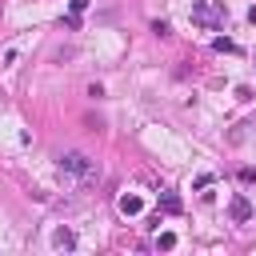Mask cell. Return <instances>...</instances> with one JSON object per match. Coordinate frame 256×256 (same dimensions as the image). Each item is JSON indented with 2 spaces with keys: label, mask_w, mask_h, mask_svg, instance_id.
<instances>
[{
  "label": "cell",
  "mask_w": 256,
  "mask_h": 256,
  "mask_svg": "<svg viewBox=\"0 0 256 256\" xmlns=\"http://www.w3.org/2000/svg\"><path fill=\"white\" fill-rule=\"evenodd\" d=\"M220 16H224V12H220V8H208L204 0H196V4H192V20H196V24H204V28H216V24H220Z\"/></svg>",
  "instance_id": "2"
},
{
  "label": "cell",
  "mask_w": 256,
  "mask_h": 256,
  "mask_svg": "<svg viewBox=\"0 0 256 256\" xmlns=\"http://www.w3.org/2000/svg\"><path fill=\"white\" fill-rule=\"evenodd\" d=\"M160 208H164V212H172V216H176V212H180V208H184V204H180V196H176V192H164V196H160Z\"/></svg>",
  "instance_id": "5"
},
{
  "label": "cell",
  "mask_w": 256,
  "mask_h": 256,
  "mask_svg": "<svg viewBox=\"0 0 256 256\" xmlns=\"http://www.w3.org/2000/svg\"><path fill=\"white\" fill-rule=\"evenodd\" d=\"M56 244H60V248H72V244H76V236H72L68 228H60V232H56Z\"/></svg>",
  "instance_id": "7"
},
{
  "label": "cell",
  "mask_w": 256,
  "mask_h": 256,
  "mask_svg": "<svg viewBox=\"0 0 256 256\" xmlns=\"http://www.w3.org/2000/svg\"><path fill=\"white\" fill-rule=\"evenodd\" d=\"M212 48H216V52H236V44H232V40H224V36H216V40H212Z\"/></svg>",
  "instance_id": "8"
},
{
  "label": "cell",
  "mask_w": 256,
  "mask_h": 256,
  "mask_svg": "<svg viewBox=\"0 0 256 256\" xmlns=\"http://www.w3.org/2000/svg\"><path fill=\"white\" fill-rule=\"evenodd\" d=\"M120 212H124V216H140V212H144V200H140V196H120Z\"/></svg>",
  "instance_id": "4"
},
{
  "label": "cell",
  "mask_w": 256,
  "mask_h": 256,
  "mask_svg": "<svg viewBox=\"0 0 256 256\" xmlns=\"http://www.w3.org/2000/svg\"><path fill=\"white\" fill-rule=\"evenodd\" d=\"M60 168L72 172V176H80V180H92V176H96V164H92L84 152H64V156H60Z\"/></svg>",
  "instance_id": "1"
},
{
  "label": "cell",
  "mask_w": 256,
  "mask_h": 256,
  "mask_svg": "<svg viewBox=\"0 0 256 256\" xmlns=\"http://www.w3.org/2000/svg\"><path fill=\"white\" fill-rule=\"evenodd\" d=\"M84 8H88V0H68V12H72V16H80Z\"/></svg>",
  "instance_id": "9"
},
{
  "label": "cell",
  "mask_w": 256,
  "mask_h": 256,
  "mask_svg": "<svg viewBox=\"0 0 256 256\" xmlns=\"http://www.w3.org/2000/svg\"><path fill=\"white\" fill-rule=\"evenodd\" d=\"M228 212H232V220H248V216H252V204H248V196H232Z\"/></svg>",
  "instance_id": "3"
},
{
  "label": "cell",
  "mask_w": 256,
  "mask_h": 256,
  "mask_svg": "<svg viewBox=\"0 0 256 256\" xmlns=\"http://www.w3.org/2000/svg\"><path fill=\"white\" fill-rule=\"evenodd\" d=\"M156 248H160V252H172V248H176V232H160V236H156Z\"/></svg>",
  "instance_id": "6"
},
{
  "label": "cell",
  "mask_w": 256,
  "mask_h": 256,
  "mask_svg": "<svg viewBox=\"0 0 256 256\" xmlns=\"http://www.w3.org/2000/svg\"><path fill=\"white\" fill-rule=\"evenodd\" d=\"M240 180H244V184H252V180H256V168H244V172H240Z\"/></svg>",
  "instance_id": "10"
}]
</instances>
